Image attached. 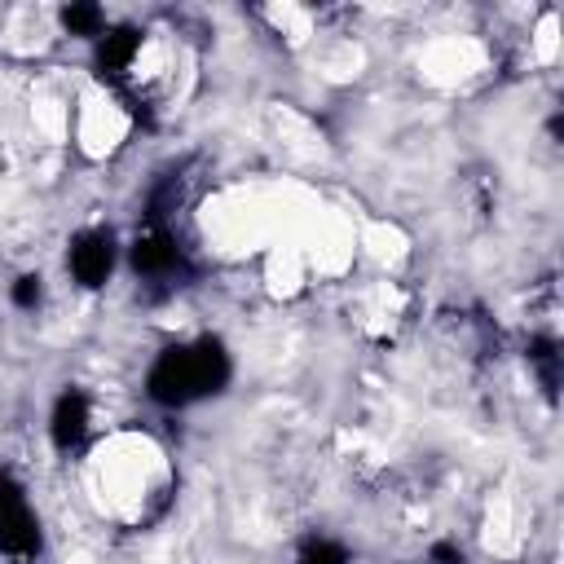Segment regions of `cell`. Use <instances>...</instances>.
Here are the masks:
<instances>
[{
    "mask_svg": "<svg viewBox=\"0 0 564 564\" xmlns=\"http://www.w3.org/2000/svg\"><path fill=\"white\" fill-rule=\"evenodd\" d=\"M225 383H229V352L220 339L172 344L154 357L145 375V392L159 405H189V401L216 397Z\"/></svg>",
    "mask_w": 564,
    "mask_h": 564,
    "instance_id": "6da1fadb",
    "label": "cell"
},
{
    "mask_svg": "<svg viewBox=\"0 0 564 564\" xmlns=\"http://www.w3.org/2000/svg\"><path fill=\"white\" fill-rule=\"evenodd\" d=\"M0 551L31 560L40 551V520L13 471H0Z\"/></svg>",
    "mask_w": 564,
    "mask_h": 564,
    "instance_id": "7a4b0ae2",
    "label": "cell"
},
{
    "mask_svg": "<svg viewBox=\"0 0 564 564\" xmlns=\"http://www.w3.org/2000/svg\"><path fill=\"white\" fill-rule=\"evenodd\" d=\"M128 264L145 282H172L176 273H185V251L167 225H145L128 247Z\"/></svg>",
    "mask_w": 564,
    "mask_h": 564,
    "instance_id": "3957f363",
    "label": "cell"
},
{
    "mask_svg": "<svg viewBox=\"0 0 564 564\" xmlns=\"http://www.w3.org/2000/svg\"><path fill=\"white\" fill-rule=\"evenodd\" d=\"M115 260H119V247H115L110 229H84V234L70 238L66 269H70V278H75L84 291L106 286L110 273H115Z\"/></svg>",
    "mask_w": 564,
    "mask_h": 564,
    "instance_id": "277c9868",
    "label": "cell"
},
{
    "mask_svg": "<svg viewBox=\"0 0 564 564\" xmlns=\"http://www.w3.org/2000/svg\"><path fill=\"white\" fill-rule=\"evenodd\" d=\"M137 57H141V31L137 26H106L97 35V53H93V66L106 84L123 88L137 70Z\"/></svg>",
    "mask_w": 564,
    "mask_h": 564,
    "instance_id": "5b68a950",
    "label": "cell"
},
{
    "mask_svg": "<svg viewBox=\"0 0 564 564\" xmlns=\"http://www.w3.org/2000/svg\"><path fill=\"white\" fill-rule=\"evenodd\" d=\"M88 423H93V405L79 388H66L57 401H53V414H48V436L62 454L79 449L84 436H88Z\"/></svg>",
    "mask_w": 564,
    "mask_h": 564,
    "instance_id": "8992f818",
    "label": "cell"
},
{
    "mask_svg": "<svg viewBox=\"0 0 564 564\" xmlns=\"http://www.w3.org/2000/svg\"><path fill=\"white\" fill-rule=\"evenodd\" d=\"M529 366L538 370V383L546 388V397H555V388H560V348H555V339H529Z\"/></svg>",
    "mask_w": 564,
    "mask_h": 564,
    "instance_id": "52a82bcc",
    "label": "cell"
},
{
    "mask_svg": "<svg viewBox=\"0 0 564 564\" xmlns=\"http://www.w3.org/2000/svg\"><path fill=\"white\" fill-rule=\"evenodd\" d=\"M62 26H66L70 35L97 40L110 22H106V9H101V4H66V9H62Z\"/></svg>",
    "mask_w": 564,
    "mask_h": 564,
    "instance_id": "ba28073f",
    "label": "cell"
},
{
    "mask_svg": "<svg viewBox=\"0 0 564 564\" xmlns=\"http://www.w3.org/2000/svg\"><path fill=\"white\" fill-rule=\"evenodd\" d=\"M300 564H348V546L335 538H308L300 546Z\"/></svg>",
    "mask_w": 564,
    "mask_h": 564,
    "instance_id": "9c48e42d",
    "label": "cell"
},
{
    "mask_svg": "<svg viewBox=\"0 0 564 564\" xmlns=\"http://www.w3.org/2000/svg\"><path fill=\"white\" fill-rule=\"evenodd\" d=\"M9 295H13V304H18V308H35V304L44 300V282H40V273H22V278L13 282V291H9Z\"/></svg>",
    "mask_w": 564,
    "mask_h": 564,
    "instance_id": "30bf717a",
    "label": "cell"
},
{
    "mask_svg": "<svg viewBox=\"0 0 564 564\" xmlns=\"http://www.w3.org/2000/svg\"><path fill=\"white\" fill-rule=\"evenodd\" d=\"M427 560H432V564H463V546H458V542H432Z\"/></svg>",
    "mask_w": 564,
    "mask_h": 564,
    "instance_id": "8fae6325",
    "label": "cell"
}]
</instances>
